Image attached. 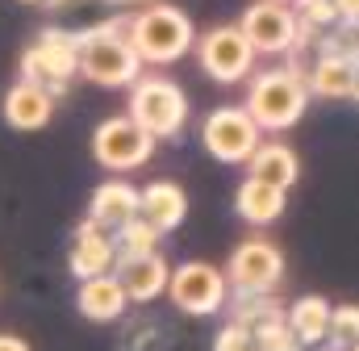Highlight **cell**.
I'll list each match as a JSON object with an SVG mask.
<instances>
[{
    "label": "cell",
    "mask_w": 359,
    "mask_h": 351,
    "mask_svg": "<svg viewBox=\"0 0 359 351\" xmlns=\"http://www.w3.org/2000/svg\"><path fill=\"white\" fill-rule=\"evenodd\" d=\"M126 34H130L134 51L142 55V63H176L188 51H196V29H192L188 13H180L176 4H147V8L130 13Z\"/></svg>",
    "instance_id": "6da1fadb"
},
{
    "label": "cell",
    "mask_w": 359,
    "mask_h": 351,
    "mask_svg": "<svg viewBox=\"0 0 359 351\" xmlns=\"http://www.w3.org/2000/svg\"><path fill=\"white\" fill-rule=\"evenodd\" d=\"M309 80L301 76V67H271L259 72L247 88V109L264 130H288L305 117L309 109Z\"/></svg>",
    "instance_id": "7a4b0ae2"
},
{
    "label": "cell",
    "mask_w": 359,
    "mask_h": 351,
    "mask_svg": "<svg viewBox=\"0 0 359 351\" xmlns=\"http://www.w3.org/2000/svg\"><path fill=\"white\" fill-rule=\"evenodd\" d=\"M80 76L96 88H130L142 76V55L130 42L126 21L80 42Z\"/></svg>",
    "instance_id": "3957f363"
},
{
    "label": "cell",
    "mask_w": 359,
    "mask_h": 351,
    "mask_svg": "<svg viewBox=\"0 0 359 351\" xmlns=\"http://www.w3.org/2000/svg\"><path fill=\"white\" fill-rule=\"evenodd\" d=\"M76 76H80V38L67 29L46 25L38 34V42L25 46V55H21V80L50 88L55 96H63Z\"/></svg>",
    "instance_id": "277c9868"
},
{
    "label": "cell",
    "mask_w": 359,
    "mask_h": 351,
    "mask_svg": "<svg viewBox=\"0 0 359 351\" xmlns=\"http://www.w3.org/2000/svg\"><path fill=\"white\" fill-rule=\"evenodd\" d=\"M130 117L155 138H176L188 121V96L168 76H138L130 84Z\"/></svg>",
    "instance_id": "5b68a950"
},
{
    "label": "cell",
    "mask_w": 359,
    "mask_h": 351,
    "mask_svg": "<svg viewBox=\"0 0 359 351\" xmlns=\"http://www.w3.org/2000/svg\"><path fill=\"white\" fill-rule=\"evenodd\" d=\"M168 297L188 318H213V314H222L230 305V276L205 260H188L172 267Z\"/></svg>",
    "instance_id": "8992f818"
},
{
    "label": "cell",
    "mask_w": 359,
    "mask_h": 351,
    "mask_svg": "<svg viewBox=\"0 0 359 351\" xmlns=\"http://www.w3.org/2000/svg\"><path fill=\"white\" fill-rule=\"evenodd\" d=\"M201 143L217 164H247L255 155V147L264 143V126L251 117L247 105H226L205 117Z\"/></svg>",
    "instance_id": "52a82bcc"
},
{
    "label": "cell",
    "mask_w": 359,
    "mask_h": 351,
    "mask_svg": "<svg viewBox=\"0 0 359 351\" xmlns=\"http://www.w3.org/2000/svg\"><path fill=\"white\" fill-rule=\"evenodd\" d=\"M155 134L147 126H138L130 113L121 117H104L92 134V159L109 172H134L155 155Z\"/></svg>",
    "instance_id": "ba28073f"
},
{
    "label": "cell",
    "mask_w": 359,
    "mask_h": 351,
    "mask_svg": "<svg viewBox=\"0 0 359 351\" xmlns=\"http://www.w3.org/2000/svg\"><path fill=\"white\" fill-rule=\"evenodd\" d=\"M255 55L259 51L251 46V38L243 34V25H213V29H205L196 38V63L217 84L247 80L251 67H255Z\"/></svg>",
    "instance_id": "9c48e42d"
},
{
    "label": "cell",
    "mask_w": 359,
    "mask_h": 351,
    "mask_svg": "<svg viewBox=\"0 0 359 351\" xmlns=\"http://www.w3.org/2000/svg\"><path fill=\"white\" fill-rule=\"evenodd\" d=\"M243 34L259 55H292L301 38V17L288 0H259L243 13Z\"/></svg>",
    "instance_id": "30bf717a"
},
{
    "label": "cell",
    "mask_w": 359,
    "mask_h": 351,
    "mask_svg": "<svg viewBox=\"0 0 359 351\" xmlns=\"http://www.w3.org/2000/svg\"><path fill=\"white\" fill-rule=\"evenodd\" d=\"M226 276H230L234 293H276V284L284 276V256H280L276 243L255 234V239H247V243H238L230 251Z\"/></svg>",
    "instance_id": "8fae6325"
},
{
    "label": "cell",
    "mask_w": 359,
    "mask_h": 351,
    "mask_svg": "<svg viewBox=\"0 0 359 351\" xmlns=\"http://www.w3.org/2000/svg\"><path fill=\"white\" fill-rule=\"evenodd\" d=\"M46 17H50L55 29H67L80 42L126 21L117 0H46Z\"/></svg>",
    "instance_id": "7c38bea8"
},
{
    "label": "cell",
    "mask_w": 359,
    "mask_h": 351,
    "mask_svg": "<svg viewBox=\"0 0 359 351\" xmlns=\"http://www.w3.org/2000/svg\"><path fill=\"white\" fill-rule=\"evenodd\" d=\"M117 280L126 284L130 301L134 305H147L155 297H168V284H172V263L163 260L159 251L151 256H117Z\"/></svg>",
    "instance_id": "4fadbf2b"
},
{
    "label": "cell",
    "mask_w": 359,
    "mask_h": 351,
    "mask_svg": "<svg viewBox=\"0 0 359 351\" xmlns=\"http://www.w3.org/2000/svg\"><path fill=\"white\" fill-rule=\"evenodd\" d=\"M142 213V188L126 184V180H104L92 188V205H88V218L100 226V230H121L126 222H134Z\"/></svg>",
    "instance_id": "5bb4252c"
},
{
    "label": "cell",
    "mask_w": 359,
    "mask_h": 351,
    "mask_svg": "<svg viewBox=\"0 0 359 351\" xmlns=\"http://www.w3.org/2000/svg\"><path fill=\"white\" fill-rule=\"evenodd\" d=\"M67 267L76 280H88V276H100V272H113L117 267V243L109 230H100L96 222H80L76 230V243H72V256H67Z\"/></svg>",
    "instance_id": "9a60e30c"
},
{
    "label": "cell",
    "mask_w": 359,
    "mask_h": 351,
    "mask_svg": "<svg viewBox=\"0 0 359 351\" xmlns=\"http://www.w3.org/2000/svg\"><path fill=\"white\" fill-rule=\"evenodd\" d=\"M55 117V92L34 80H17L4 92V121L13 130H42Z\"/></svg>",
    "instance_id": "2e32d148"
},
{
    "label": "cell",
    "mask_w": 359,
    "mask_h": 351,
    "mask_svg": "<svg viewBox=\"0 0 359 351\" xmlns=\"http://www.w3.org/2000/svg\"><path fill=\"white\" fill-rule=\"evenodd\" d=\"M76 305L88 322H117L130 305V293L126 284L117 280V272H100V276H88L80 280V293H76Z\"/></svg>",
    "instance_id": "e0dca14e"
},
{
    "label": "cell",
    "mask_w": 359,
    "mask_h": 351,
    "mask_svg": "<svg viewBox=\"0 0 359 351\" xmlns=\"http://www.w3.org/2000/svg\"><path fill=\"white\" fill-rule=\"evenodd\" d=\"M288 188H280V184H268V180H255V176H247L243 180V188H238V197H234V209H238V218L247 222V226H271L280 213H284V197Z\"/></svg>",
    "instance_id": "ac0fdd59"
},
{
    "label": "cell",
    "mask_w": 359,
    "mask_h": 351,
    "mask_svg": "<svg viewBox=\"0 0 359 351\" xmlns=\"http://www.w3.org/2000/svg\"><path fill=\"white\" fill-rule=\"evenodd\" d=\"M142 218H147L151 226H159L163 234L176 230L180 222L188 218V197H184V188H180L176 180H155V184H147V188H142Z\"/></svg>",
    "instance_id": "d6986e66"
},
{
    "label": "cell",
    "mask_w": 359,
    "mask_h": 351,
    "mask_svg": "<svg viewBox=\"0 0 359 351\" xmlns=\"http://www.w3.org/2000/svg\"><path fill=\"white\" fill-rule=\"evenodd\" d=\"M305 80H309V92L322 100H347V96H355V59L318 55Z\"/></svg>",
    "instance_id": "ffe728a7"
},
{
    "label": "cell",
    "mask_w": 359,
    "mask_h": 351,
    "mask_svg": "<svg viewBox=\"0 0 359 351\" xmlns=\"http://www.w3.org/2000/svg\"><path fill=\"white\" fill-rule=\"evenodd\" d=\"M247 176L255 180H268V184H280V188H292L297 176H301V164H297V151L284 147V143H259L255 155L247 159Z\"/></svg>",
    "instance_id": "44dd1931"
},
{
    "label": "cell",
    "mask_w": 359,
    "mask_h": 351,
    "mask_svg": "<svg viewBox=\"0 0 359 351\" xmlns=\"http://www.w3.org/2000/svg\"><path fill=\"white\" fill-rule=\"evenodd\" d=\"M330 314H334V305H330L326 297H301V301L288 310V322H292L301 347H322V343H330Z\"/></svg>",
    "instance_id": "7402d4cb"
},
{
    "label": "cell",
    "mask_w": 359,
    "mask_h": 351,
    "mask_svg": "<svg viewBox=\"0 0 359 351\" xmlns=\"http://www.w3.org/2000/svg\"><path fill=\"white\" fill-rule=\"evenodd\" d=\"M159 239H163V230H159V226H151L142 213H138L134 222H126L121 230H113L117 256H151V251H159Z\"/></svg>",
    "instance_id": "603a6c76"
},
{
    "label": "cell",
    "mask_w": 359,
    "mask_h": 351,
    "mask_svg": "<svg viewBox=\"0 0 359 351\" xmlns=\"http://www.w3.org/2000/svg\"><path fill=\"white\" fill-rule=\"evenodd\" d=\"M251 331L259 339V351H305L297 331H292V322H288V310H276L268 318H259Z\"/></svg>",
    "instance_id": "cb8c5ba5"
},
{
    "label": "cell",
    "mask_w": 359,
    "mask_h": 351,
    "mask_svg": "<svg viewBox=\"0 0 359 351\" xmlns=\"http://www.w3.org/2000/svg\"><path fill=\"white\" fill-rule=\"evenodd\" d=\"M318 55H343V59H355L359 63V21H334L322 34Z\"/></svg>",
    "instance_id": "d4e9b609"
},
{
    "label": "cell",
    "mask_w": 359,
    "mask_h": 351,
    "mask_svg": "<svg viewBox=\"0 0 359 351\" xmlns=\"http://www.w3.org/2000/svg\"><path fill=\"white\" fill-rule=\"evenodd\" d=\"M276 310H280V305H276L271 293H238V297H230V318L243 322V326H255L259 318H268Z\"/></svg>",
    "instance_id": "484cf974"
},
{
    "label": "cell",
    "mask_w": 359,
    "mask_h": 351,
    "mask_svg": "<svg viewBox=\"0 0 359 351\" xmlns=\"http://www.w3.org/2000/svg\"><path fill=\"white\" fill-rule=\"evenodd\" d=\"M359 343V305H334L330 314V347H355Z\"/></svg>",
    "instance_id": "4316f807"
},
{
    "label": "cell",
    "mask_w": 359,
    "mask_h": 351,
    "mask_svg": "<svg viewBox=\"0 0 359 351\" xmlns=\"http://www.w3.org/2000/svg\"><path fill=\"white\" fill-rule=\"evenodd\" d=\"M213 351H259V339H255V331H251V326H243V322H234V318H230V322L217 331Z\"/></svg>",
    "instance_id": "83f0119b"
},
{
    "label": "cell",
    "mask_w": 359,
    "mask_h": 351,
    "mask_svg": "<svg viewBox=\"0 0 359 351\" xmlns=\"http://www.w3.org/2000/svg\"><path fill=\"white\" fill-rule=\"evenodd\" d=\"M292 8H297V17L305 25H318V29H330L339 21V4L334 0H292Z\"/></svg>",
    "instance_id": "f1b7e54d"
},
{
    "label": "cell",
    "mask_w": 359,
    "mask_h": 351,
    "mask_svg": "<svg viewBox=\"0 0 359 351\" xmlns=\"http://www.w3.org/2000/svg\"><path fill=\"white\" fill-rule=\"evenodd\" d=\"M339 4V21H359V0H334Z\"/></svg>",
    "instance_id": "f546056e"
},
{
    "label": "cell",
    "mask_w": 359,
    "mask_h": 351,
    "mask_svg": "<svg viewBox=\"0 0 359 351\" xmlns=\"http://www.w3.org/2000/svg\"><path fill=\"white\" fill-rule=\"evenodd\" d=\"M0 351H29V343L21 335H0Z\"/></svg>",
    "instance_id": "4dcf8cb0"
},
{
    "label": "cell",
    "mask_w": 359,
    "mask_h": 351,
    "mask_svg": "<svg viewBox=\"0 0 359 351\" xmlns=\"http://www.w3.org/2000/svg\"><path fill=\"white\" fill-rule=\"evenodd\" d=\"M21 4H46V0H21Z\"/></svg>",
    "instance_id": "1f68e13d"
},
{
    "label": "cell",
    "mask_w": 359,
    "mask_h": 351,
    "mask_svg": "<svg viewBox=\"0 0 359 351\" xmlns=\"http://www.w3.org/2000/svg\"><path fill=\"white\" fill-rule=\"evenodd\" d=\"M117 4H134V0H117Z\"/></svg>",
    "instance_id": "d6a6232c"
},
{
    "label": "cell",
    "mask_w": 359,
    "mask_h": 351,
    "mask_svg": "<svg viewBox=\"0 0 359 351\" xmlns=\"http://www.w3.org/2000/svg\"><path fill=\"white\" fill-rule=\"evenodd\" d=\"M347 351H359V343H355V347H347Z\"/></svg>",
    "instance_id": "836d02e7"
},
{
    "label": "cell",
    "mask_w": 359,
    "mask_h": 351,
    "mask_svg": "<svg viewBox=\"0 0 359 351\" xmlns=\"http://www.w3.org/2000/svg\"><path fill=\"white\" fill-rule=\"evenodd\" d=\"M330 351H343V347H330Z\"/></svg>",
    "instance_id": "e575fe53"
},
{
    "label": "cell",
    "mask_w": 359,
    "mask_h": 351,
    "mask_svg": "<svg viewBox=\"0 0 359 351\" xmlns=\"http://www.w3.org/2000/svg\"><path fill=\"white\" fill-rule=\"evenodd\" d=\"M288 4H292V0H288Z\"/></svg>",
    "instance_id": "d590c367"
}]
</instances>
